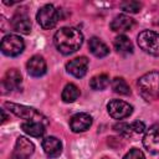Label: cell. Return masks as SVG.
<instances>
[{
    "instance_id": "cell-1",
    "label": "cell",
    "mask_w": 159,
    "mask_h": 159,
    "mask_svg": "<svg viewBox=\"0 0 159 159\" xmlns=\"http://www.w3.org/2000/svg\"><path fill=\"white\" fill-rule=\"evenodd\" d=\"M55 47L63 55H70L80 50L83 43V35L76 27H61L53 36Z\"/></svg>"
},
{
    "instance_id": "cell-2",
    "label": "cell",
    "mask_w": 159,
    "mask_h": 159,
    "mask_svg": "<svg viewBox=\"0 0 159 159\" xmlns=\"http://www.w3.org/2000/svg\"><path fill=\"white\" fill-rule=\"evenodd\" d=\"M140 96L147 102H153L159 98V72L152 71L143 75L138 80Z\"/></svg>"
},
{
    "instance_id": "cell-3",
    "label": "cell",
    "mask_w": 159,
    "mask_h": 159,
    "mask_svg": "<svg viewBox=\"0 0 159 159\" xmlns=\"http://www.w3.org/2000/svg\"><path fill=\"white\" fill-rule=\"evenodd\" d=\"M11 113H14L16 117L21 118V119H26V120H32V122H40L43 124H47L48 120L47 118L40 113L37 109L29 107V106H24V104H17V103H12V102H5L4 104Z\"/></svg>"
},
{
    "instance_id": "cell-4",
    "label": "cell",
    "mask_w": 159,
    "mask_h": 159,
    "mask_svg": "<svg viewBox=\"0 0 159 159\" xmlns=\"http://www.w3.org/2000/svg\"><path fill=\"white\" fill-rule=\"evenodd\" d=\"M36 20L43 30H50V29L55 27L60 20L58 10H56V7L53 5L46 4L39 9V11L36 14Z\"/></svg>"
},
{
    "instance_id": "cell-5",
    "label": "cell",
    "mask_w": 159,
    "mask_h": 159,
    "mask_svg": "<svg viewBox=\"0 0 159 159\" xmlns=\"http://www.w3.org/2000/svg\"><path fill=\"white\" fill-rule=\"evenodd\" d=\"M137 42L144 52L154 56L159 55V34H157L155 31L152 30L142 31L137 37Z\"/></svg>"
},
{
    "instance_id": "cell-6",
    "label": "cell",
    "mask_w": 159,
    "mask_h": 159,
    "mask_svg": "<svg viewBox=\"0 0 159 159\" xmlns=\"http://www.w3.org/2000/svg\"><path fill=\"white\" fill-rule=\"evenodd\" d=\"M0 48H1L4 55L10 56V57H15V56L20 55L24 51L25 42H24V40L19 35L10 34V35H6L2 39Z\"/></svg>"
},
{
    "instance_id": "cell-7",
    "label": "cell",
    "mask_w": 159,
    "mask_h": 159,
    "mask_svg": "<svg viewBox=\"0 0 159 159\" xmlns=\"http://www.w3.org/2000/svg\"><path fill=\"white\" fill-rule=\"evenodd\" d=\"M107 111L108 114L114 118V119H123L129 117L133 113V107L120 99H112L108 104H107Z\"/></svg>"
},
{
    "instance_id": "cell-8",
    "label": "cell",
    "mask_w": 159,
    "mask_h": 159,
    "mask_svg": "<svg viewBox=\"0 0 159 159\" xmlns=\"http://www.w3.org/2000/svg\"><path fill=\"white\" fill-rule=\"evenodd\" d=\"M34 152H35L34 143L25 137H19L16 139L15 148L11 154V159H30Z\"/></svg>"
},
{
    "instance_id": "cell-9",
    "label": "cell",
    "mask_w": 159,
    "mask_h": 159,
    "mask_svg": "<svg viewBox=\"0 0 159 159\" xmlns=\"http://www.w3.org/2000/svg\"><path fill=\"white\" fill-rule=\"evenodd\" d=\"M113 129L117 133H119L122 137L132 138L134 135L142 134L145 130V124L143 122H139V120H135L130 124H128V123H117V124L113 125Z\"/></svg>"
},
{
    "instance_id": "cell-10",
    "label": "cell",
    "mask_w": 159,
    "mask_h": 159,
    "mask_svg": "<svg viewBox=\"0 0 159 159\" xmlns=\"http://www.w3.org/2000/svg\"><path fill=\"white\" fill-rule=\"evenodd\" d=\"M143 145L149 153H153V154L159 153V123L147 129L143 138Z\"/></svg>"
},
{
    "instance_id": "cell-11",
    "label": "cell",
    "mask_w": 159,
    "mask_h": 159,
    "mask_svg": "<svg viewBox=\"0 0 159 159\" xmlns=\"http://www.w3.org/2000/svg\"><path fill=\"white\" fill-rule=\"evenodd\" d=\"M87 68H88V60L84 56L76 57L66 63L67 72L75 76L76 78H82L87 73Z\"/></svg>"
},
{
    "instance_id": "cell-12",
    "label": "cell",
    "mask_w": 159,
    "mask_h": 159,
    "mask_svg": "<svg viewBox=\"0 0 159 159\" xmlns=\"http://www.w3.org/2000/svg\"><path fill=\"white\" fill-rule=\"evenodd\" d=\"M92 125V117L88 113H77L70 119V128L73 133H81L89 129Z\"/></svg>"
},
{
    "instance_id": "cell-13",
    "label": "cell",
    "mask_w": 159,
    "mask_h": 159,
    "mask_svg": "<svg viewBox=\"0 0 159 159\" xmlns=\"http://www.w3.org/2000/svg\"><path fill=\"white\" fill-rule=\"evenodd\" d=\"M11 27L16 32L29 35L31 32V21L25 12L17 11L11 19Z\"/></svg>"
},
{
    "instance_id": "cell-14",
    "label": "cell",
    "mask_w": 159,
    "mask_h": 159,
    "mask_svg": "<svg viewBox=\"0 0 159 159\" xmlns=\"http://www.w3.org/2000/svg\"><path fill=\"white\" fill-rule=\"evenodd\" d=\"M26 68H27L29 75H31L32 77H41L46 73L47 66H46V61L43 60L42 56L35 55L27 61Z\"/></svg>"
},
{
    "instance_id": "cell-15",
    "label": "cell",
    "mask_w": 159,
    "mask_h": 159,
    "mask_svg": "<svg viewBox=\"0 0 159 159\" xmlns=\"http://www.w3.org/2000/svg\"><path fill=\"white\" fill-rule=\"evenodd\" d=\"M42 149L48 158H57L62 153V143L56 137H46L42 139Z\"/></svg>"
},
{
    "instance_id": "cell-16",
    "label": "cell",
    "mask_w": 159,
    "mask_h": 159,
    "mask_svg": "<svg viewBox=\"0 0 159 159\" xmlns=\"http://www.w3.org/2000/svg\"><path fill=\"white\" fill-rule=\"evenodd\" d=\"M21 83H22L21 73L16 68L9 70L5 73V77L2 80V87H4V89H7L10 92L14 91V89L21 88Z\"/></svg>"
},
{
    "instance_id": "cell-17",
    "label": "cell",
    "mask_w": 159,
    "mask_h": 159,
    "mask_svg": "<svg viewBox=\"0 0 159 159\" xmlns=\"http://www.w3.org/2000/svg\"><path fill=\"white\" fill-rule=\"evenodd\" d=\"M134 25V20L124 14L117 15L112 22H111V30L114 32H124V31H129Z\"/></svg>"
},
{
    "instance_id": "cell-18",
    "label": "cell",
    "mask_w": 159,
    "mask_h": 159,
    "mask_svg": "<svg viewBox=\"0 0 159 159\" xmlns=\"http://www.w3.org/2000/svg\"><path fill=\"white\" fill-rule=\"evenodd\" d=\"M88 47L89 51L92 52V55H94L96 57H104L109 53V48L108 46L98 37H91L88 41Z\"/></svg>"
},
{
    "instance_id": "cell-19",
    "label": "cell",
    "mask_w": 159,
    "mask_h": 159,
    "mask_svg": "<svg viewBox=\"0 0 159 159\" xmlns=\"http://www.w3.org/2000/svg\"><path fill=\"white\" fill-rule=\"evenodd\" d=\"M21 129L35 138H40L45 133V124L40 123V122H32V120H26L24 123H21Z\"/></svg>"
},
{
    "instance_id": "cell-20",
    "label": "cell",
    "mask_w": 159,
    "mask_h": 159,
    "mask_svg": "<svg viewBox=\"0 0 159 159\" xmlns=\"http://www.w3.org/2000/svg\"><path fill=\"white\" fill-rule=\"evenodd\" d=\"M113 45H114V48L117 50V52H119V53L128 55V53L133 52V43L125 35L117 36L113 41Z\"/></svg>"
},
{
    "instance_id": "cell-21",
    "label": "cell",
    "mask_w": 159,
    "mask_h": 159,
    "mask_svg": "<svg viewBox=\"0 0 159 159\" xmlns=\"http://www.w3.org/2000/svg\"><path fill=\"white\" fill-rule=\"evenodd\" d=\"M80 97V88L75 83H67L62 91L61 98L65 103H72Z\"/></svg>"
},
{
    "instance_id": "cell-22",
    "label": "cell",
    "mask_w": 159,
    "mask_h": 159,
    "mask_svg": "<svg viewBox=\"0 0 159 159\" xmlns=\"http://www.w3.org/2000/svg\"><path fill=\"white\" fill-rule=\"evenodd\" d=\"M89 86L94 91H103V89H106L109 86V77L106 73L96 75V76H93L91 78Z\"/></svg>"
},
{
    "instance_id": "cell-23",
    "label": "cell",
    "mask_w": 159,
    "mask_h": 159,
    "mask_svg": "<svg viewBox=\"0 0 159 159\" xmlns=\"http://www.w3.org/2000/svg\"><path fill=\"white\" fill-rule=\"evenodd\" d=\"M111 86H112V89H113L116 93H118V94H123V96L130 94V88H129L128 83H127L123 78H120V77L113 78Z\"/></svg>"
},
{
    "instance_id": "cell-24",
    "label": "cell",
    "mask_w": 159,
    "mask_h": 159,
    "mask_svg": "<svg viewBox=\"0 0 159 159\" xmlns=\"http://www.w3.org/2000/svg\"><path fill=\"white\" fill-rule=\"evenodd\" d=\"M120 9L125 12H130V14H135L139 12L142 9V4L139 1H134V0H128V1H123L120 5Z\"/></svg>"
},
{
    "instance_id": "cell-25",
    "label": "cell",
    "mask_w": 159,
    "mask_h": 159,
    "mask_svg": "<svg viewBox=\"0 0 159 159\" xmlns=\"http://www.w3.org/2000/svg\"><path fill=\"white\" fill-rule=\"evenodd\" d=\"M123 159H145V155L140 149L133 148L123 157Z\"/></svg>"
},
{
    "instance_id": "cell-26",
    "label": "cell",
    "mask_w": 159,
    "mask_h": 159,
    "mask_svg": "<svg viewBox=\"0 0 159 159\" xmlns=\"http://www.w3.org/2000/svg\"><path fill=\"white\" fill-rule=\"evenodd\" d=\"M1 113H2V123H4L6 120V118H7L6 114H5V109H1Z\"/></svg>"
}]
</instances>
